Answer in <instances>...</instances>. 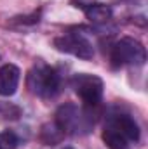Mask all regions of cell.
<instances>
[{
    "mask_svg": "<svg viewBox=\"0 0 148 149\" xmlns=\"http://www.w3.org/2000/svg\"><path fill=\"white\" fill-rule=\"evenodd\" d=\"M96 108H78L73 102H66L63 106L58 108V111L54 114V123L68 135H80V134H87L91 132V128L94 127L96 121Z\"/></svg>",
    "mask_w": 148,
    "mask_h": 149,
    "instance_id": "6da1fadb",
    "label": "cell"
},
{
    "mask_svg": "<svg viewBox=\"0 0 148 149\" xmlns=\"http://www.w3.org/2000/svg\"><path fill=\"white\" fill-rule=\"evenodd\" d=\"M26 87L33 95L51 99L61 90V76L56 68L45 64L44 61H37L26 74Z\"/></svg>",
    "mask_w": 148,
    "mask_h": 149,
    "instance_id": "7a4b0ae2",
    "label": "cell"
},
{
    "mask_svg": "<svg viewBox=\"0 0 148 149\" xmlns=\"http://www.w3.org/2000/svg\"><path fill=\"white\" fill-rule=\"evenodd\" d=\"M147 61V50L136 38L124 37L117 40L110 49V63L113 68L143 66Z\"/></svg>",
    "mask_w": 148,
    "mask_h": 149,
    "instance_id": "3957f363",
    "label": "cell"
},
{
    "mask_svg": "<svg viewBox=\"0 0 148 149\" xmlns=\"http://www.w3.org/2000/svg\"><path fill=\"white\" fill-rule=\"evenodd\" d=\"M70 85L73 92L80 97L85 108H98L103 99L105 83L99 76L89 73H77L72 76Z\"/></svg>",
    "mask_w": 148,
    "mask_h": 149,
    "instance_id": "277c9868",
    "label": "cell"
},
{
    "mask_svg": "<svg viewBox=\"0 0 148 149\" xmlns=\"http://www.w3.org/2000/svg\"><path fill=\"white\" fill-rule=\"evenodd\" d=\"M54 47L59 52L72 54L78 59H92V56H94V47H92L91 40L84 33H78V31H68V33L56 37Z\"/></svg>",
    "mask_w": 148,
    "mask_h": 149,
    "instance_id": "5b68a950",
    "label": "cell"
},
{
    "mask_svg": "<svg viewBox=\"0 0 148 149\" xmlns=\"http://www.w3.org/2000/svg\"><path fill=\"white\" fill-rule=\"evenodd\" d=\"M21 80V71L14 64H4L0 68V95H14Z\"/></svg>",
    "mask_w": 148,
    "mask_h": 149,
    "instance_id": "8992f818",
    "label": "cell"
},
{
    "mask_svg": "<svg viewBox=\"0 0 148 149\" xmlns=\"http://www.w3.org/2000/svg\"><path fill=\"white\" fill-rule=\"evenodd\" d=\"M80 9L84 10L85 17L92 24H98V26L108 24L111 21V17H113L111 7L105 5V3H84V5H80Z\"/></svg>",
    "mask_w": 148,
    "mask_h": 149,
    "instance_id": "52a82bcc",
    "label": "cell"
},
{
    "mask_svg": "<svg viewBox=\"0 0 148 149\" xmlns=\"http://www.w3.org/2000/svg\"><path fill=\"white\" fill-rule=\"evenodd\" d=\"M65 135H66V134H65L54 121L44 125V127H42V132H40V139H42L47 146H54V144L61 142V141L65 139Z\"/></svg>",
    "mask_w": 148,
    "mask_h": 149,
    "instance_id": "ba28073f",
    "label": "cell"
},
{
    "mask_svg": "<svg viewBox=\"0 0 148 149\" xmlns=\"http://www.w3.org/2000/svg\"><path fill=\"white\" fill-rule=\"evenodd\" d=\"M19 146V137L12 130L0 132V149H16Z\"/></svg>",
    "mask_w": 148,
    "mask_h": 149,
    "instance_id": "9c48e42d",
    "label": "cell"
},
{
    "mask_svg": "<svg viewBox=\"0 0 148 149\" xmlns=\"http://www.w3.org/2000/svg\"><path fill=\"white\" fill-rule=\"evenodd\" d=\"M65 149H73V148H65Z\"/></svg>",
    "mask_w": 148,
    "mask_h": 149,
    "instance_id": "30bf717a",
    "label": "cell"
}]
</instances>
